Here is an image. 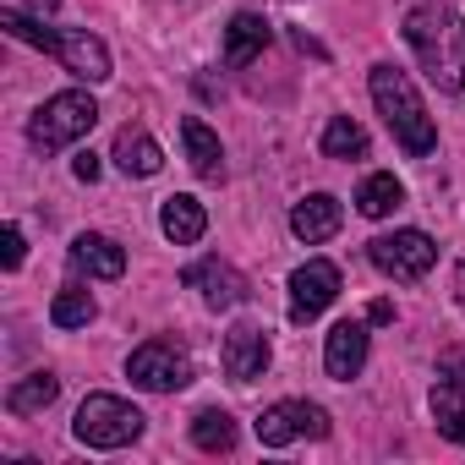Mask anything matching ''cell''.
Masks as SVG:
<instances>
[{"instance_id": "7402d4cb", "label": "cell", "mask_w": 465, "mask_h": 465, "mask_svg": "<svg viewBox=\"0 0 465 465\" xmlns=\"http://www.w3.org/2000/svg\"><path fill=\"white\" fill-rule=\"evenodd\" d=\"M400 203H405V186H400L389 170L367 175V181H361V192H356V208H361L367 219H383V213H394Z\"/></svg>"}, {"instance_id": "5b68a950", "label": "cell", "mask_w": 465, "mask_h": 465, "mask_svg": "<svg viewBox=\"0 0 465 465\" xmlns=\"http://www.w3.org/2000/svg\"><path fill=\"white\" fill-rule=\"evenodd\" d=\"M94 121H99L94 94L66 88V94H55V99H45V104H39V115L28 121V137H34V148L55 153V148H66V143L88 137V132H94Z\"/></svg>"}, {"instance_id": "e0dca14e", "label": "cell", "mask_w": 465, "mask_h": 465, "mask_svg": "<svg viewBox=\"0 0 465 465\" xmlns=\"http://www.w3.org/2000/svg\"><path fill=\"white\" fill-rule=\"evenodd\" d=\"M269 45V23L258 12H236L224 28V66H252Z\"/></svg>"}, {"instance_id": "3957f363", "label": "cell", "mask_w": 465, "mask_h": 465, "mask_svg": "<svg viewBox=\"0 0 465 465\" xmlns=\"http://www.w3.org/2000/svg\"><path fill=\"white\" fill-rule=\"evenodd\" d=\"M0 28H6L12 39H23V45H34V50H45V55H55L72 77H83V83H104L110 77V50L94 39V34H77V28H45V23H34V17H23V12H0Z\"/></svg>"}, {"instance_id": "7c38bea8", "label": "cell", "mask_w": 465, "mask_h": 465, "mask_svg": "<svg viewBox=\"0 0 465 465\" xmlns=\"http://www.w3.org/2000/svg\"><path fill=\"white\" fill-rule=\"evenodd\" d=\"M340 224H345V208H340V197H329V192H312V197H302V203L291 208V236L307 242V247L329 242Z\"/></svg>"}, {"instance_id": "6da1fadb", "label": "cell", "mask_w": 465, "mask_h": 465, "mask_svg": "<svg viewBox=\"0 0 465 465\" xmlns=\"http://www.w3.org/2000/svg\"><path fill=\"white\" fill-rule=\"evenodd\" d=\"M405 45L443 94H465V17L427 0L405 12Z\"/></svg>"}, {"instance_id": "30bf717a", "label": "cell", "mask_w": 465, "mask_h": 465, "mask_svg": "<svg viewBox=\"0 0 465 465\" xmlns=\"http://www.w3.org/2000/svg\"><path fill=\"white\" fill-rule=\"evenodd\" d=\"M224 372L236 383H252L269 372V334L258 323H236L224 334Z\"/></svg>"}, {"instance_id": "cb8c5ba5", "label": "cell", "mask_w": 465, "mask_h": 465, "mask_svg": "<svg viewBox=\"0 0 465 465\" xmlns=\"http://www.w3.org/2000/svg\"><path fill=\"white\" fill-rule=\"evenodd\" d=\"M50 323H55V329H83V323H94V296L77 291V285H66V291L50 302Z\"/></svg>"}, {"instance_id": "d4e9b609", "label": "cell", "mask_w": 465, "mask_h": 465, "mask_svg": "<svg viewBox=\"0 0 465 465\" xmlns=\"http://www.w3.org/2000/svg\"><path fill=\"white\" fill-rule=\"evenodd\" d=\"M0 247H6V252H0V263H6V269H23V258H28V242H23V230H17V224H6V236H0Z\"/></svg>"}, {"instance_id": "ba28073f", "label": "cell", "mask_w": 465, "mask_h": 465, "mask_svg": "<svg viewBox=\"0 0 465 465\" xmlns=\"http://www.w3.org/2000/svg\"><path fill=\"white\" fill-rule=\"evenodd\" d=\"M296 438H329V411L312 400H280L258 416V443L263 449H285Z\"/></svg>"}, {"instance_id": "ffe728a7", "label": "cell", "mask_w": 465, "mask_h": 465, "mask_svg": "<svg viewBox=\"0 0 465 465\" xmlns=\"http://www.w3.org/2000/svg\"><path fill=\"white\" fill-rule=\"evenodd\" d=\"M432 421H438L443 438H454V443L465 449V383H460V378H443V383L432 389Z\"/></svg>"}, {"instance_id": "7a4b0ae2", "label": "cell", "mask_w": 465, "mask_h": 465, "mask_svg": "<svg viewBox=\"0 0 465 465\" xmlns=\"http://www.w3.org/2000/svg\"><path fill=\"white\" fill-rule=\"evenodd\" d=\"M367 88H372V104H378L383 126L394 132V143H400L411 159H427V153L438 148V126H432V115H427L416 83H411L400 66H372Z\"/></svg>"}, {"instance_id": "4316f807", "label": "cell", "mask_w": 465, "mask_h": 465, "mask_svg": "<svg viewBox=\"0 0 465 465\" xmlns=\"http://www.w3.org/2000/svg\"><path fill=\"white\" fill-rule=\"evenodd\" d=\"M367 323H394V302H372L367 307Z\"/></svg>"}, {"instance_id": "ac0fdd59", "label": "cell", "mask_w": 465, "mask_h": 465, "mask_svg": "<svg viewBox=\"0 0 465 465\" xmlns=\"http://www.w3.org/2000/svg\"><path fill=\"white\" fill-rule=\"evenodd\" d=\"M181 143H186V164H192L203 181H224V148H219V137H213L197 115L181 121Z\"/></svg>"}, {"instance_id": "603a6c76", "label": "cell", "mask_w": 465, "mask_h": 465, "mask_svg": "<svg viewBox=\"0 0 465 465\" xmlns=\"http://www.w3.org/2000/svg\"><path fill=\"white\" fill-rule=\"evenodd\" d=\"M367 153V132L351 115H334L323 126V159H361Z\"/></svg>"}, {"instance_id": "9a60e30c", "label": "cell", "mask_w": 465, "mask_h": 465, "mask_svg": "<svg viewBox=\"0 0 465 465\" xmlns=\"http://www.w3.org/2000/svg\"><path fill=\"white\" fill-rule=\"evenodd\" d=\"M110 159H115L126 175H137V181H148V175H159V170H164V148H159L143 126H121V132H115Z\"/></svg>"}, {"instance_id": "9c48e42d", "label": "cell", "mask_w": 465, "mask_h": 465, "mask_svg": "<svg viewBox=\"0 0 465 465\" xmlns=\"http://www.w3.org/2000/svg\"><path fill=\"white\" fill-rule=\"evenodd\" d=\"M340 296V269L329 258H307L296 274H291V318L296 323H312L318 312H329Z\"/></svg>"}, {"instance_id": "f1b7e54d", "label": "cell", "mask_w": 465, "mask_h": 465, "mask_svg": "<svg viewBox=\"0 0 465 465\" xmlns=\"http://www.w3.org/2000/svg\"><path fill=\"white\" fill-rule=\"evenodd\" d=\"M460 307H465V274H460Z\"/></svg>"}, {"instance_id": "44dd1931", "label": "cell", "mask_w": 465, "mask_h": 465, "mask_svg": "<svg viewBox=\"0 0 465 465\" xmlns=\"http://www.w3.org/2000/svg\"><path fill=\"white\" fill-rule=\"evenodd\" d=\"M192 443L203 454H230L236 449V421H230V411H197L192 416Z\"/></svg>"}, {"instance_id": "4fadbf2b", "label": "cell", "mask_w": 465, "mask_h": 465, "mask_svg": "<svg viewBox=\"0 0 465 465\" xmlns=\"http://www.w3.org/2000/svg\"><path fill=\"white\" fill-rule=\"evenodd\" d=\"M323 367H329V378L351 383L367 367V323H334L329 345H323Z\"/></svg>"}, {"instance_id": "2e32d148", "label": "cell", "mask_w": 465, "mask_h": 465, "mask_svg": "<svg viewBox=\"0 0 465 465\" xmlns=\"http://www.w3.org/2000/svg\"><path fill=\"white\" fill-rule=\"evenodd\" d=\"M159 230H164L175 247H192V242H203L208 213H203V203H197L192 192H175V197H164V208H159Z\"/></svg>"}, {"instance_id": "277c9868", "label": "cell", "mask_w": 465, "mask_h": 465, "mask_svg": "<svg viewBox=\"0 0 465 465\" xmlns=\"http://www.w3.org/2000/svg\"><path fill=\"white\" fill-rule=\"evenodd\" d=\"M143 421H148V416H143L132 400H121V394H88V400L77 405L72 432H77V443H88V449H126V443L143 438Z\"/></svg>"}, {"instance_id": "484cf974", "label": "cell", "mask_w": 465, "mask_h": 465, "mask_svg": "<svg viewBox=\"0 0 465 465\" xmlns=\"http://www.w3.org/2000/svg\"><path fill=\"white\" fill-rule=\"evenodd\" d=\"M72 175L94 186V181H99V153H77V159H72Z\"/></svg>"}, {"instance_id": "8992f818", "label": "cell", "mask_w": 465, "mask_h": 465, "mask_svg": "<svg viewBox=\"0 0 465 465\" xmlns=\"http://www.w3.org/2000/svg\"><path fill=\"white\" fill-rule=\"evenodd\" d=\"M126 378L148 394H175L192 383V356L175 345V340H143L132 356H126Z\"/></svg>"}, {"instance_id": "83f0119b", "label": "cell", "mask_w": 465, "mask_h": 465, "mask_svg": "<svg viewBox=\"0 0 465 465\" xmlns=\"http://www.w3.org/2000/svg\"><path fill=\"white\" fill-rule=\"evenodd\" d=\"M449 378H460V383H465V356H460V361H449Z\"/></svg>"}, {"instance_id": "5bb4252c", "label": "cell", "mask_w": 465, "mask_h": 465, "mask_svg": "<svg viewBox=\"0 0 465 465\" xmlns=\"http://www.w3.org/2000/svg\"><path fill=\"white\" fill-rule=\"evenodd\" d=\"M66 258H72L77 274H94V280H121L126 274V247H115L110 236H94V230H83Z\"/></svg>"}, {"instance_id": "8fae6325", "label": "cell", "mask_w": 465, "mask_h": 465, "mask_svg": "<svg viewBox=\"0 0 465 465\" xmlns=\"http://www.w3.org/2000/svg\"><path fill=\"white\" fill-rule=\"evenodd\" d=\"M197 296H203V307H213V312H224V307H236L242 296H247V280L230 269V263H219V258H203V263H192L186 274H181Z\"/></svg>"}, {"instance_id": "52a82bcc", "label": "cell", "mask_w": 465, "mask_h": 465, "mask_svg": "<svg viewBox=\"0 0 465 465\" xmlns=\"http://www.w3.org/2000/svg\"><path fill=\"white\" fill-rule=\"evenodd\" d=\"M367 258H372L389 280H421V274L438 263V247H432L427 230H394V236L367 242Z\"/></svg>"}, {"instance_id": "d6986e66", "label": "cell", "mask_w": 465, "mask_h": 465, "mask_svg": "<svg viewBox=\"0 0 465 465\" xmlns=\"http://www.w3.org/2000/svg\"><path fill=\"white\" fill-rule=\"evenodd\" d=\"M55 394H61V378L55 372H28V378H17L6 389V411L12 416H39V411L55 405Z\"/></svg>"}]
</instances>
